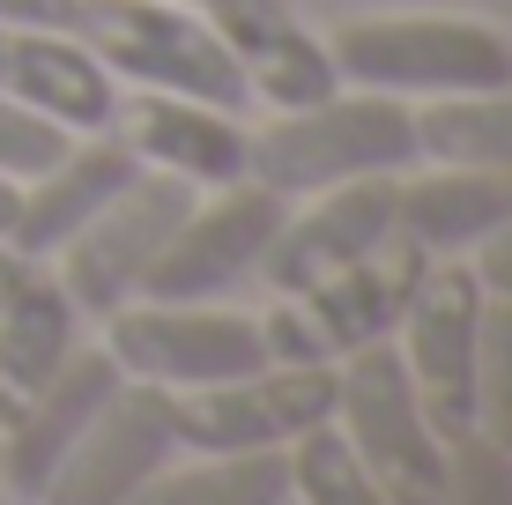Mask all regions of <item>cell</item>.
<instances>
[{"label": "cell", "mask_w": 512, "mask_h": 505, "mask_svg": "<svg viewBox=\"0 0 512 505\" xmlns=\"http://www.w3.org/2000/svg\"><path fill=\"white\" fill-rule=\"evenodd\" d=\"M23 268H38V260H23L15 246H0V298H8V290H15V275H23Z\"/></svg>", "instance_id": "cell-27"}, {"label": "cell", "mask_w": 512, "mask_h": 505, "mask_svg": "<svg viewBox=\"0 0 512 505\" xmlns=\"http://www.w3.org/2000/svg\"><path fill=\"white\" fill-rule=\"evenodd\" d=\"M208 23H216L223 52L238 60L245 97H268L275 112H297V104H320L342 90L327 60V38L290 8V0H208Z\"/></svg>", "instance_id": "cell-14"}, {"label": "cell", "mask_w": 512, "mask_h": 505, "mask_svg": "<svg viewBox=\"0 0 512 505\" xmlns=\"http://www.w3.org/2000/svg\"><path fill=\"white\" fill-rule=\"evenodd\" d=\"M416 164H505L512 171V82L416 104Z\"/></svg>", "instance_id": "cell-21"}, {"label": "cell", "mask_w": 512, "mask_h": 505, "mask_svg": "<svg viewBox=\"0 0 512 505\" xmlns=\"http://www.w3.org/2000/svg\"><path fill=\"white\" fill-rule=\"evenodd\" d=\"M134 171H141V164H134V149L119 142L112 127H97V134H67V149L52 156L38 179H23V194H15V231H8V246L45 268V260L60 253L67 238H75L82 223H90L97 208L134 179Z\"/></svg>", "instance_id": "cell-15"}, {"label": "cell", "mask_w": 512, "mask_h": 505, "mask_svg": "<svg viewBox=\"0 0 512 505\" xmlns=\"http://www.w3.org/2000/svg\"><path fill=\"white\" fill-rule=\"evenodd\" d=\"M394 208H401V179H349V186H327V194H305V208H282L268 260H260L268 290L290 298V290L342 275L349 260L379 253L394 238Z\"/></svg>", "instance_id": "cell-12"}, {"label": "cell", "mask_w": 512, "mask_h": 505, "mask_svg": "<svg viewBox=\"0 0 512 505\" xmlns=\"http://www.w3.org/2000/svg\"><path fill=\"white\" fill-rule=\"evenodd\" d=\"M67 38L97 52V67L127 90H171L223 112H245V75L223 52L216 23L186 0H75Z\"/></svg>", "instance_id": "cell-3"}, {"label": "cell", "mask_w": 512, "mask_h": 505, "mask_svg": "<svg viewBox=\"0 0 512 505\" xmlns=\"http://www.w3.org/2000/svg\"><path fill=\"white\" fill-rule=\"evenodd\" d=\"M282 461H290V498L297 505H394L379 491V476L357 461V446L334 431V416L312 424V431H297V439L282 446Z\"/></svg>", "instance_id": "cell-22"}, {"label": "cell", "mask_w": 512, "mask_h": 505, "mask_svg": "<svg viewBox=\"0 0 512 505\" xmlns=\"http://www.w3.org/2000/svg\"><path fill=\"white\" fill-rule=\"evenodd\" d=\"M75 335H82V312L60 290V275L52 268L15 275V290L0 298V424H15L52 387V372L75 357Z\"/></svg>", "instance_id": "cell-19"}, {"label": "cell", "mask_w": 512, "mask_h": 505, "mask_svg": "<svg viewBox=\"0 0 512 505\" xmlns=\"http://www.w3.org/2000/svg\"><path fill=\"white\" fill-rule=\"evenodd\" d=\"M475 320H483V283L461 253L431 260L423 283L401 305L394 350L416 379V402L438 424V439L453 431H475Z\"/></svg>", "instance_id": "cell-10"}, {"label": "cell", "mask_w": 512, "mask_h": 505, "mask_svg": "<svg viewBox=\"0 0 512 505\" xmlns=\"http://www.w3.org/2000/svg\"><path fill=\"white\" fill-rule=\"evenodd\" d=\"M171 454H179V431H171L164 387L127 379V387L90 416V431L60 454V468L45 476V491L30 505H127Z\"/></svg>", "instance_id": "cell-11"}, {"label": "cell", "mask_w": 512, "mask_h": 505, "mask_svg": "<svg viewBox=\"0 0 512 505\" xmlns=\"http://www.w3.org/2000/svg\"><path fill=\"white\" fill-rule=\"evenodd\" d=\"M438 505H512V454L483 431H453Z\"/></svg>", "instance_id": "cell-24"}, {"label": "cell", "mask_w": 512, "mask_h": 505, "mask_svg": "<svg viewBox=\"0 0 512 505\" xmlns=\"http://www.w3.org/2000/svg\"><path fill=\"white\" fill-rule=\"evenodd\" d=\"M104 350L141 387H216V379H245L268 364V335L253 312H231L223 298L171 305V298H127L104 312Z\"/></svg>", "instance_id": "cell-5"}, {"label": "cell", "mask_w": 512, "mask_h": 505, "mask_svg": "<svg viewBox=\"0 0 512 505\" xmlns=\"http://www.w3.org/2000/svg\"><path fill=\"white\" fill-rule=\"evenodd\" d=\"M67 8H75V0H0V23H23V30H67Z\"/></svg>", "instance_id": "cell-26"}, {"label": "cell", "mask_w": 512, "mask_h": 505, "mask_svg": "<svg viewBox=\"0 0 512 505\" xmlns=\"http://www.w3.org/2000/svg\"><path fill=\"white\" fill-rule=\"evenodd\" d=\"M282 208H290V201H282L275 186H260V179H231V186L193 194V208L179 216V231L164 238V253H156L149 275H141V298L201 305V298L238 290L245 275H260Z\"/></svg>", "instance_id": "cell-9"}, {"label": "cell", "mask_w": 512, "mask_h": 505, "mask_svg": "<svg viewBox=\"0 0 512 505\" xmlns=\"http://www.w3.org/2000/svg\"><path fill=\"white\" fill-rule=\"evenodd\" d=\"M127 387V372L112 364V350H82L75 342V357L52 372V387L30 402L15 424H0V483H8V498H38L45 491V476L60 468V454L90 431V416L112 402V394Z\"/></svg>", "instance_id": "cell-16"}, {"label": "cell", "mask_w": 512, "mask_h": 505, "mask_svg": "<svg viewBox=\"0 0 512 505\" xmlns=\"http://www.w3.org/2000/svg\"><path fill=\"white\" fill-rule=\"evenodd\" d=\"M423 268H431V260L416 246L386 238L379 253L349 260L342 275L275 298V312H260L268 357H282V364H342L349 350H364V342H386L401 327V305H409V290L423 283Z\"/></svg>", "instance_id": "cell-6"}, {"label": "cell", "mask_w": 512, "mask_h": 505, "mask_svg": "<svg viewBox=\"0 0 512 505\" xmlns=\"http://www.w3.org/2000/svg\"><path fill=\"white\" fill-rule=\"evenodd\" d=\"M0 97L45 112L67 134H97L119 104V82L97 67V52L67 30H23L0 23Z\"/></svg>", "instance_id": "cell-17"}, {"label": "cell", "mask_w": 512, "mask_h": 505, "mask_svg": "<svg viewBox=\"0 0 512 505\" xmlns=\"http://www.w3.org/2000/svg\"><path fill=\"white\" fill-rule=\"evenodd\" d=\"M15 194H23V186L0 179V246H8V231H15Z\"/></svg>", "instance_id": "cell-28"}, {"label": "cell", "mask_w": 512, "mask_h": 505, "mask_svg": "<svg viewBox=\"0 0 512 505\" xmlns=\"http://www.w3.org/2000/svg\"><path fill=\"white\" fill-rule=\"evenodd\" d=\"M282 505H297V498H282Z\"/></svg>", "instance_id": "cell-30"}, {"label": "cell", "mask_w": 512, "mask_h": 505, "mask_svg": "<svg viewBox=\"0 0 512 505\" xmlns=\"http://www.w3.org/2000/svg\"><path fill=\"white\" fill-rule=\"evenodd\" d=\"M475 431L512 454V298H490V290L475 320Z\"/></svg>", "instance_id": "cell-23"}, {"label": "cell", "mask_w": 512, "mask_h": 505, "mask_svg": "<svg viewBox=\"0 0 512 505\" xmlns=\"http://www.w3.org/2000/svg\"><path fill=\"white\" fill-rule=\"evenodd\" d=\"M67 149V127H52L45 112H30V104L0 97V179H38V171L52 164V156Z\"/></svg>", "instance_id": "cell-25"}, {"label": "cell", "mask_w": 512, "mask_h": 505, "mask_svg": "<svg viewBox=\"0 0 512 505\" xmlns=\"http://www.w3.org/2000/svg\"><path fill=\"white\" fill-rule=\"evenodd\" d=\"M334 431L357 446V461L379 476L394 505H438L446 483V439L416 402V379L401 364L394 335L364 342L334 364Z\"/></svg>", "instance_id": "cell-4"}, {"label": "cell", "mask_w": 512, "mask_h": 505, "mask_svg": "<svg viewBox=\"0 0 512 505\" xmlns=\"http://www.w3.org/2000/svg\"><path fill=\"white\" fill-rule=\"evenodd\" d=\"M416 164V104L379 90H334L320 104L275 112L260 134H245V179L275 186L282 201L327 194L349 179H401Z\"/></svg>", "instance_id": "cell-1"}, {"label": "cell", "mask_w": 512, "mask_h": 505, "mask_svg": "<svg viewBox=\"0 0 512 505\" xmlns=\"http://www.w3.org/2000/svg\"><path fill=\"white\" fill-rule=\"evenodd\" d=\"M193 194H201V186L171 179V171H134V179L45 260V268L60 275V290L75 298L82 320H104L112 305L141 298V275H149V260L164 253V238L179 231Z\"/></svg>", "instance_id": "cell-7"}, {"label": "cell", "mask_w": 512, "mask_h": 505, "mask_svg": "<svg viewBox=\"0 0 512 505\" xmlns=\"http://www.w3.org/2000/svg\"><path fill=\"white\" fill-rule=\"evenodd\" d=\"M104 127L134 149L141 171H171V179L201 186V194L245 179V127H238V112H223V104L171 97V90H119Z\"/></svg>", "instance_id": "cell-13"}, {"label": "cell", "mask_w": 512, "mask_h": 505, "mask_svg": "<svg viewBox=\"0 0 512 505\" xmlns=\"http://www.w3.org/2000/svg\"><path fill=\"white\" fill-rule=\"evenodd\" d=\"M290 461L282 454H193L164 461L127 505H282Z\"/></svg>", "instance_id": "cell-20"}, {"label": "cell", "mask_w": 512, "mask_h": 505, "mask_svg": "<svg viewBox=\"0 0 512 505\" xmlns=\"http://www.w3.org/2000/svg\"><path fill=\"white\" fill-rule=\"evenodd\" d=\"M327 60L349 90L409 104L512 82V38L475 15H357L327 38Z\"/></svg>", "instance_id": "cell-2"}, {"label": "cell", "mask_w": 512, "mask_h": 505, "mask_svg": "<svg viewBox=\"0 0 512 505\" xmlns=\"http://www.w3.org/2000/svg\"><path fill=\"white\" fill-rule=\"evenodd\" d=\"M171 431L193 454H282L297 431L334 416V364H282L268 357L245 379H216V387L164 394Z\"/></svg>", "instance_id": "cell-8"}, {"label": "cell", "mask_w": 512, "mask_h": 505, "mask_svg": "<svg viewBox=\"0 0 512 505\" xmlns=\"http://www.w3.org/2000/svg\"><path fill=\"white\" fill-rule=\"evenodd\" d=\"M505 223H512V171L505 164H431L423 179L401 186V208H394V238L416 246L423 260L475 253Z\"/></svg>", "instance_id": "cell-18"}, {"label": "cell", "mask_w": 512, "mask_h": 505, "mask_svg": "<svg viewBox=\"0 0 512 505\" xmlns=\"http://www.w3.org/2000/svg\"><path fill=\"white\" fill-rule=\"evenodd\" d=\"M186 8H208V0H186Z\"/></svg>", "instance_id": "cell-29"}]
</instances>
